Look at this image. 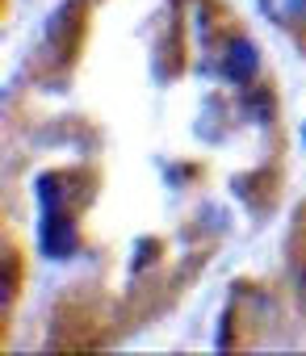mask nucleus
Masks as SVG:
<instances>
[{
    "label": "nucleus",
    "instance_id": "f257e3e1",
    "mask_svg": "<svg viewBox=\"0 0 306 356\" xmlns=\"http://www.w3.org/2000/svg\"><path fill=\"white\" fill-rule=\"evenodd\" d=\"M38 239H42V252H47L51 260H67V256L76 252V231H72V222L63 218V210H59V214H42Z\"/></svg>",
    "mask_w": 306,
    "mask_h": 356
},
{
    "label": "nucleus",
    "instance_id": "f03ea898",
    "mask_svg": "<svg viewBox=\"0 0 306 356\" xmlns=\"http://www.w3.org/2000/svg\"><path fill=\"white\" fill-rule=\"evenodd\" d=\"M256 67H260L256 47H252L248 38H231L227 51H223V76H227L231 84H248V80L256 76Z\"/></svg>",
    "mask_w": 306,
    "mask_h": 356
},
{
    "label": "nucleus",
    "instance_id": "7ed1b4c3",
    "mask_svg": "<svg viewBox=\"0 0 306 356\" xmlns=\"http://www.w3.org/2000/svg\"><path fill=\"white\" fill-rule=\"evenodd\" d=\"M260 9L273 17V22H293L306 13V0H260Z\"/></svg>",
    "mask_w": 306,
    "mask_h": 356
}]
</instances>
